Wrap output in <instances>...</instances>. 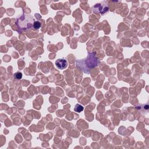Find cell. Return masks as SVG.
Listing matches in <instances>:
<instances>
[{
	"label": "cell",
	"mask_w": 149,
	"mask_h": 149,
	"mask_svg": "<svg viewBox=\"0 0 149 149\" xmlns=\"http://www.w3.org/2000/svg\"><path fill=\"white\" fill-rule=\"evenodd\" d=\"M40 27H41V23H40V22H38V21H36V22H34V25H33V27L34 28V29L37 30V29H38Z\"/></svg>",
	"instance_id": "obj_7"
},
{
	"label": "cell",
	"mask_w": 149,
	"mask_h": 149,
	"mask_svg": "<svg viewBox=\"0 0 149 149\" xmlns=\"http://www.w3.org/2000/svg\"><path fill=\"white\" fill-rule=\"evenodd\" d=\"M83 109H84V107L81 105L79 104H76V105L74 108V111L77 113L82 112L83 111Z\"/></svg>",
	"instance_id": "obj_5"
},
{
	"label": "cell",
	"mask_w": 149,
	"mask_h": 149,
	"mask_svg": "<svg viewBox=\"0 0 149 149\" xmlns=\"http://www.w3.org/2000/svg\"><path fill=\"white\" fill-rule=\"evenodd\" d=\"M100 63L97 58L95 52L88 53V56L83 59L76 60V64L77 67L80 68L84 73L89 74L92 69L98 66Z\"/></svg>",
	"instance_id": "obj_1"
},
{
	"label": "cell",
	"mask_w": 149,
	"mask_h": 149,
	"mask_svg": "<svg viewBox=\"0 0 149 149\" xmlns=\"http://www.w3.org/2000/svg\"><path fill=\"white\" fill-rule=\"evenodd\" d=\"M14 77L17 79H20L22 77V73L20 72H17L15 73Z\"/></svg>",
	"instance_id": "obj_6"
},
{
	"label": "cell",
	"mask_w": 149,
	"mask_h": 149,
	"mask_svg": "<svg viewBox=\"0 0 149 149\" xmlns=\"http://www.w3.org/2000/svg\"><path fill=\"white\" fill-rule=\"evenodd\" d=\"M55 65L59 69H64L68 66V62L65 59L59 58L55 61Z\"/></svg>",
	"instance_id": "obj_4"
},
{
	"label": "cell",
	"mask_w": 149,
	"mask_h": 149,
	"mask_svg": "<svg viewBox=\"0 0 149 149\" xmlns=\"http://www.w3.org/2000/svg\"><path fill=\"white\" fill-rule=\"evenodd\" d=\"M105 1L96 3L93 7V11L94 13H100L101 15H103L107 12L108 11V6L107 3L105 2V4H104Z\"/></svg>",
	"instance_id": "obj_3"
},
{
	"label": "cell",
	"mask_w": 149,
	"mask_h": 149,
	"mask_svg": "<svg viewBox=\"0 0 149 149\" xmlns=\"http://www.w3.org/2000/svg\"><path fill=\"white\" fill-rule=\"evenodd\" d=\"M34 22L32 16L26 13H23L16 18L15 23L19 28L18 31L20 33L23 30L30 29L33 26Z\"/></svg>",
	"instance_id": "obj_2"
}]
</instances>
